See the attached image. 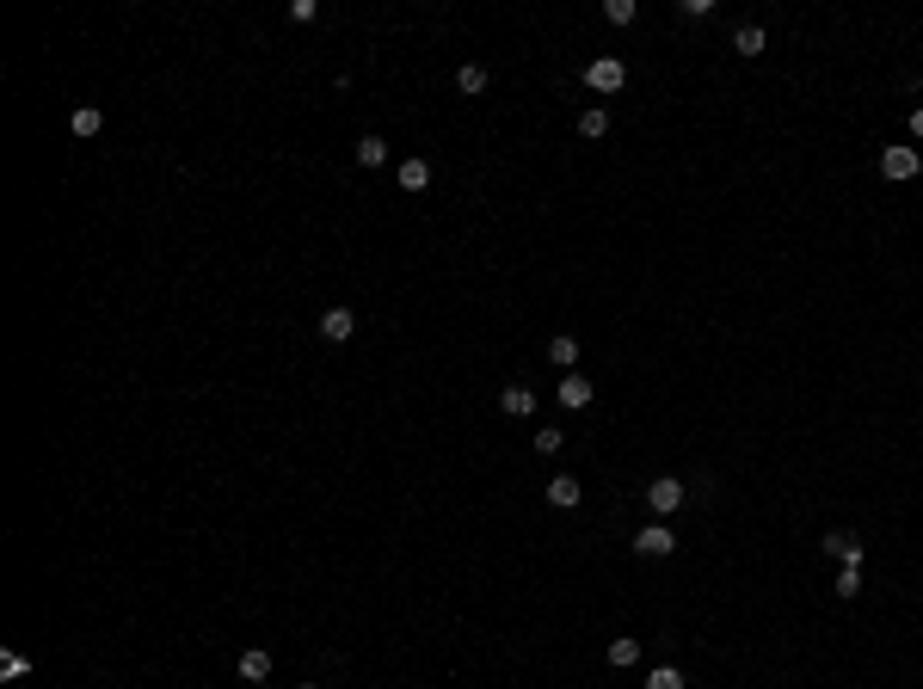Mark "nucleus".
Instances as JSON below:
<instances>
[{
  "mask_svg": "<svg viewBox=\"0 0 923 689\" xmlns=\"http://www.w3.org/2000/svg\"><path fill=\"white\" fill-rule=\"evenodd\" d=\"M634 554H647V560H665V554H678V536H671L665 523H647V529L634 536Z\"/></svg>",
  "mask_w": 923,
  "mask_h": 689,
  "instance_id": "nucleus-3",
  "label": "nucleus"
},
{
  "mask_svg": "<svg viewBox=\"0 0 923 689\" xmlns=\"http://www.w3.org/2000/svg\"><path fill=\"white\" fill-rule=\"evenodd\" d=\"M296 689H314V684H296Z\"/></svg>",
  "mask_w": 923,
  "mask_h": 689,
  "instance_id": "nucleus-25",
  "label": "nucleus"
},
{
  "mask_svg": "<svg viewBox=\"0 0 923 689\" xmlns=\"http://www.w3.org/2000/svg\"><path fill=\"white\" fill-rule=\"evenodd\" d=\"M918 167H923L918 148H887V154H881V172H887V179H918Z\"/></svg>",
  "mask_w": 923,
  "mask_h": 689,
  "instance_id": "nucleus-5",
  "label": "nucleus"
},
{
  "mask_svg": "<svg viewBox=\"0 0 923 689\" xmlns=\"http://www.w3.org/2000/svg\"><path fill=\"white\" fill-rule=\"evenodd\" d=\"M604 658H610L615 671H628V665L641 658V640H610V653H604Z\"/></svg>",
  "mask_w": 923,
  "mask_h": 689,
  "instance_id": "nucleus-17",
  "label": "nucleus"
},
{
  "mask_svg": "<svg viewBox=\"0 0 923 689\" xmlns=\"http://www.w3.org/2000/svg\"><path fill=\"white\" fill-rule=\"evenodd\" d=\"M265 677H272V653L265 647H246L240 653V684H265Z\"/></svg>",
  "mask_w": 923,
  "mask_h": 689,
  "instance_id": "nucleus-9",
  "label": "nucleus"
},
{
  "mask_svg": "<svg viewBox=\"0 0 923 689\" xmlns=\"http://www.w3.org/2000/svg\"><path fill=\"white\" fill-rule=\"evenodd\" d=\"M351 154H357V167H370V172H376L382 161H388V142H382V136H364L357 148H351Z\"/></svg>",
  "mask_w": 923,
  "mask_h": 689,
  "instance_id": "nucleus-15",
  "label": "nucleus"
},
{
  "mask_svg": "<svg viewBox=\"0 0 923 689\" xmlns=\"http://www.w3.org/2000/svg\"><path fill=\"white\" fill-rule=\"evenodd\" d=\"M763 43H770V37H763V25H739V32H733V50H739L745 62H752V56H763Z\"/></svg>",
  "mask_w": 923,
  "mask_h": 689,
  "instance_id": "nucleus-13",
  "label": "nucleus"
},
{
  "mask_svg": "<svg viewBox=\"0 0 923 689\" xmlns=\"http://www.w3.org/2000/svg\"><path fill=\"white\" fill-rule=\"evenodd\" d=\"M585 87H591V93H622V87H628V69H622L615 56H597V62L585 69Z\"/></svg>",
  "mask_w": 923,
  "mask_h": 689,
  "instance_id": "nucleus-2",
  "label": "nucleus"
},
{
  "mask_svg": "<svg viewBox=\"0 0 923 689\" xmlns=\"http://www.w3.org/2000/svg\"><path fill=\"white\" fill-rule=\"evenodd\" d=\"M314 13H320V6H314V0H290V19H296V25H308V19H314Z\"/></svg>",
  "mask_w": 923,
  "mask_h": 689,
  "instance_id": "nucleus-23",
  "label": "nucleus"
},
{
  "mask_svg": "<svg viewBox=\"0 0 923 689\" xmlns=\"http://www.w3.org/2000/svg\"><path fill=\"white\" fill-rule=\"evenodd\" d=\"M499 407H505V413H512V418H530V413H536V394H530L523 381H512V388L499 394Z\"/></svg>",
  "mask_w": 923,
  "mask_h": 689,
  "instance_id": "nucleus-12",
  "label": "nucleus"
},
{
  "mask_svg": "<svg viewBox=\"0 0 923 689\" xmlns=\"http://www.w3.org/2000/svg\"><path fill=\"white\" fill-rule=\"evenodd\" d=\"M604 19H610V25H634L641 6H634V0H604Z\"/></svg>",
  "mask_w": 923,
  "mask_h": 689,
  "instance_id": "nucleus-18",
  "label": "nucleus"
},
{
  "mask_svg": "<svg viewBox=\"0 0 923 689\" xmlns=\"http://www.w3.org/2000/svg\"><path fill=\"white\" fill-rule=\"evenodd\" d=\"M911 136L923 142V105H918V111H911Z\"/></svg>",
  "mask_w": 923,
  "mask_h": 689,
  "instance_id": "nucleus-24",
  "label": "nucleus"
},
{
  "mask_svg": "<svg viewBox=\"0 0 923 689\" xmlns=\"http://www.w3.org/2000/svg\"><path fill=\"white\" fill-rule=\"evenodd\" d=\"M431 185V161H401V191H425Z\"/></svg>",
  "mask_w": 923,
  "mask_h": 689,
  "instance_id": "nucleus-16",
  "label": "nucleus"
},
{
  "mask_svg": "<svg viewBox=\"0 0 923 689\" xmlns=\"http://www.w3.org/2000/svg\"><path fill=\"white\" fill-rule=\"evenodd\" d=\"M837 597H862V566H844L837 573Z\"/></svg>",
  "mask_w": 923,
  "mask_h": 689,
  "instance_id": "nucleus-22",
  "label": "nucleus"
},
{
  "mask_svg": "<svg viewBox=\"0 0 923 689\" xmlns=\"http://www.w3.org/2000/svg\"><path fill=\"white\" fill-rule=\"evenodd\" d=\"M351 333H357V314H351V308H327V314H320V339H327V344H345Z\"/></svg>",
  "mask_w": 923,
  "mask_h": 689,
  "instance_id": "nucleus-4",
  "label": "nucleus"
},
{
  "mask_svg": "<svg viewBox=\"0 0 923 689\" xmlns=\"http://www.w3.org/2000/svg\"><path fill=\"white\" fill-rule=\"evenodd\" d=\"M647 689H684V671H678V665H659V671L647 677Z\"/></svg>",
  "mask_w": 923,
  "mask_h": 689,
  "instance_id": "nucleus-19",
  "label": "nucleus"
},
{
  "mask_svg": "<svg viewBox=\"0 0 923 689\" xmlns=\"http://www.w3.org/2000/svg\"><path fill=\"white\" fill-rule=\"evenodd\" d=\"M456 87H462V93H486V69H480V62H468V69L456 74Z\"/></svg>",
  "mask_w": 923,
  "mask_h": 689,
  "instance_id": "nucleus-20",
  "label": "nucleus"
},
{
  "mask_svg": "<svg viewBox=\"0 0 923 689\" xmlns=\"http://www.w3.org/2000/svg\"><path fill=\"white\" fill-rule=\"evenodd\" d=\"M678 505H684V481H678V474H659V481L647 486V511L652 517H678Z\"/></svg>",
  "mask_w": 923,
  "mask_h": 689,
  "instance_id": "nucleus-1",
  "label": "nucleus"
},
{
  "mask_svg": "<svg viewBox=\"0 0 923 689\" xmlns=\"http://www.w3.org/2000/svg\"><path fill=\"white\" fill-rule=\"evenodd\" d=\"M604 130H610V111H604V105H585V111H579V136L597 142Z\"/></svg>",
  "mask_w": 923,
  "mask_h": 689,
  "instance_id": "nucleus-14",
  "label": "nucleus"
},
{
  "mask_svg": "<svg viewBox=\"0 0 923 689\" xmlns=\"http://www.w3.org/2000/svg\"><path fill=\"white\" fill-rule=\"evenodd\" d=\"M548 363H560V370L573 376V370H579V339H573V333H554V339H548Z\"/></svg>",
  "mask_w": 923,
  "mask_h": 689,
  "instance_id": "nucleus-8",
  "label": "nucleus"
},
{
  "mask_svg": "<svg viewBox=\"0 0 923 689\" xmlns=\"http://www.w3.org/2000/svg\"><path fill=\"white\" fill-rule=\"evenodd\" d=\"M825 554H837V560H844V566H862V560H868V548H862V542H855L850 529H831V536H825Z\"/></svg>",
  "mask_w": 923,
  "mask_h": 689,
  "instance_id": "nucleus-6",
  "label": "nucleus"
},
{
  "mask_svg": "<svg viewBox=\"0 0 923 689\" xmlns=\"http://www.w3.org/2000/svg\"><path fill=\"white\" fill-rule=\"evenodd\" d=\"M560 407H567V413H585V407H591V381H585L579 370L560 381Z\"/></svg>",
  "mask_w": 923,
  "mask_h": 689,
  "instance_id": "nucleus-10",
  "label": "nucleus"
},
{
  "mask_svg": "<svg viewBox=\"0 0 923 689\" xmlns=\"http://www.w3.org/2000/svg\"><path fill=\"white\" fill-rule=\"evenodd\" d=\"M579 499L585 492H579L573 474H554V481H548V505H554V511H579Z\"/></svg>",
  "mask_w": 923,
  "mask_h": 689,
  "instance_id": "nucleus-7",
  "label": "nucleus"
},
{
  "mask_svg": "<svg viewBox=\"0 0 923 689\" xmlns=\"http://www.w3.org/2000/svg\"><path fill=\"white\" fill-rule=\"evenodd\" d=\"M560 449H567V437H560L554 425H548V431H536V455H560Z\"/></svg>",
  "mask_w": 923,
  "mask_h": 689,
  "instance_id": "nucleus-21",
  "label": "nucleus"
},
{
  "mask_svg": "<svg viewBox=\"0 0 923 689\" xmlns=\"http://www.w3.org/2000/svg\"><path fill=\"white\" fill-rule=\"evenodd\" d=\"M69 130H74V136H80V142H93V136H99V130H105V111H99V105H80V111H74V117H69Z\"/></svg>",
  "mask_w": 923,
  "mask_h": 689,
  "instance_id": "nucleus-11",
  "label": "nucleus"
}]
</instances>
